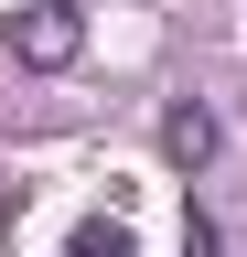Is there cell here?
I'll return each instance as SVG.
<instances>
[{
    "instance_id": "cell-1",
    "label": "cell",
    "mask_w": 247,
    "mask_h": 257,
    "mask_svg": "<svg viewBox=\"0 0 247 257\" xmlns=\"http://www.w3.org/2000/svg\"><path fill=\"white\" fill-rule=\"evenodd\" d=\"M11 54L33 64V75H54V64H75V54H86V11H75V0H33V11L11 22Z\"/></svg>"
},
{
    "instance_id": "cell-2",
    "label": "cell",
    "mask_w": 247,
    "mask_h": 257,
    "mask_svg": "<svg viewBox=\"0 0 247 257\" xmlns=\"http://www.w3.org/2000/svg\"><path fill=\"white\" fill-rule=\"evenodd\" d=\"M161 150L183 161V172L215 161V107H204V96H172V107H161Z\"/></svg>"
},
{
    "instance_id": "cell-3",
    "label": "cell",
    "mask_w": 247,
    "mask_h": 257,
    "mask_svg": "<svg viewBox=\"0 0 247 257\" xmlns=\"http://www.w3.org/2000/svg\"><path fill=\"white\" fill-rule=\"evenodd\" d=\"M65 257H140V236H129L118 214H86L75 236H65Z\"/></svg>"
}]
</instances>
